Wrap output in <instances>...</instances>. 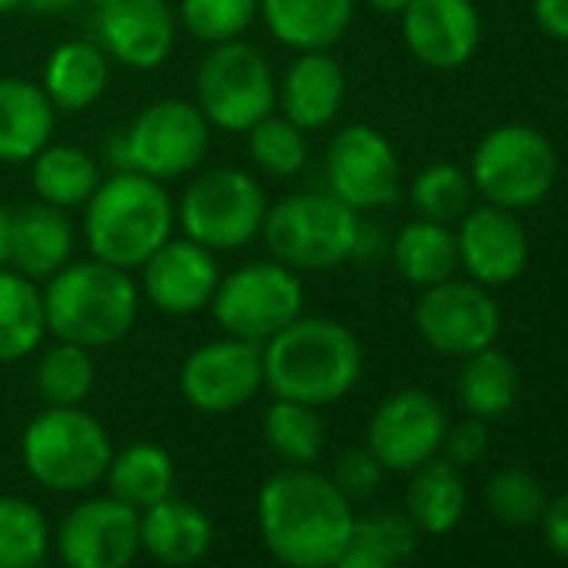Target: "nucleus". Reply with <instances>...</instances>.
I'll return each mask as SVG.
<instances>
[{"instance_id":"nucleus-21","label":"nucleus","mask_w":568,"mask_h":568,"mask_svg":"<svg viewBox=\"0 0 568 568\" xmlns=\"http://www.w3.org/2000/svg\"><path fill=\"white\" fill-rule=\"evenodd\" d=\"M348 94L345 68L328 51H302L277 81V108L305 134L328 128Z\"/></svg>"},{"instance_id":"nucleus-4","label":"nucleus","mask_w":568,"mask_h":568,"mask_svg":"<svg viewBox=\"0 0 568 568\" xmlns=\"http://www.w3.org/2000/svg\"><path fill=\"white\" fill-rule=\"evenodd\" d=\"M178 207L161 181L138 171L101 178L84 204V237L98 261L138 271L174 231Z\"/></svg>"},{"instance_id":"nucleus-32","label":"nucleus","mask_w":568,"mask_h":568,"mask_svg":"<svg viewBox=\"0 0 568 568\" xmlns=\"http://www.w3.org/2000/svg\"><path fill=\"white\" fill-rule=\"evenodd\" d=\"M518 398V368L495 345L465 358L458 372V402L471 418H498Z\"/></svg>"},{"instance_id":"nucleus-27","label":"nucleus","mask_w":568,"mask_h":568,"mask_svg":"<svg viewBox=\"0 0 568 568\" xmlns=\"http://www.w3.org/2000/svg\"><path fill=\"white\" fill-rule=\"evenodd\" d=\"M48 335L44 292L14 267H0V365L28 358Z\"/></svg>"},{"instance_id":"nucleus-42","label":"nucleus","mask_w":568,"mask_h":568,"mask_svg":"<svg viewBox=\"0 0 568 568\" xmlns=\"http://www.w3.org/2000/svg\"><path fill=\"white\" fill-rule=\"evenodd\" d=\"M442 448H445V462H452L455 468L475 465V462L488 452V428H485V422L468 415L465 422L448 425Z\"/></svg>"},{"instance_id":"nucleus-43","label":"nucleus","mask_w":568,"mask_h":568,"mask_svg":"<svg viewBox=\"0 0 568 568\" xmlns=\"http://www.w3.org/2000/svg\"><path fill=\"white\" fill-rule=\"evenodd\" d=\"M541 528H545V541H548V548H551L555 555L568 558V491L545 505Z\"/></svg>"},{"instance_id":"nucleus-48","label":"nucleus","mask_w":568,"mask_h":568,"mask_svg":"<svg viewBox=\"0 0 568 568\" xmlns=\"http://www.w3.org/2000/svg\"><path fill=\"white\" fill-rule=\"evenodd\" d=\"M362 4H368L378 14H402L412 4V0H362Z\"/></svg>"},{"instance_id":"nucleus-36","label":"nucleus","mask_w":568,"mask_h":568,"mask_svg":"<svg viewBox=\"0 0 568 568\" xmlns=\"http://www.w3.org/2000/svg\"><path fill=\"white\" fill-rule=\"evenodd\" d=\"M247 134V154L267 178H295L308 164V138L284 114H267Z\"/></svg>"},{"instance_id":"nucleus-45","label":"nucleus","mask_w":568,"mask_h":568,"mask_svg":"<svg viewBox=\"0 0 568 568\" xmlns=\"http://www.w3.org/2000/svg\"><path fill=\"white\" fill-rule=\"evenodd\" d=\"M332 568H398V561L385 558L382 551H375V548H368V545L352 541V545L332 561Z\"/></svg>"},{"instance_id":"nucleus-17","label":"nucleus","mask_w":568,"mask_h":568,"mask_svg":"<svg viewBox=\"0 0 568 568\" xmlns=\"http://www.w3.org/2000/svg\"><path fill=\"white\" fill-rule=\"evenodd\" d=\"M221 281L217 254L191 237H168L141 264V298L171 318L197 315L211 305Z\"/></svg>"},{"instance_id":"nucleus-18","label":"nucleus","mask_w":568,"mask_h":568,"mask_svg":"<svg viewBox=\"0 0 568 568\" xmlns=\"http://www.w3.org/2000/svg\"><path fill=\"white\" fill-rule=\"evenodd\" d=\"M94 8L98 41L111 61L131 71H154L171 58L178 18L168 0H101Z\"/></svg>"},{"instance_id":"nucleus-11","label":"nucleus","mask_w":568,"mask_h":568,"mask_svg":"<svg viewBox=\"0 0 568 568\" xmlns=\"http://www.w3.org/2000/svg\"><path fill=\"white\" fill-rule=\"evenodd\" d=\"M194 104L211 128L244 134L277 108V78L271 71V61L244 38L211 44L197 68Z\"/></svg>"},{"instance_id":"nucleus-14","label":"nucleus","mask_w":568,"mask_h":568,"mask_svg":"<svg viewBox=\"0 0 568 568\" xmlns=\"http://www.w3.org/2000/svg\"><path fill=\"white\" fill-rule=\"evenodd\" d=\"M178 385L191 408L207 415H227L247 405L264 385L261 345L231 335L214 338L184 358Z\"/></svg>"},{"instance_id":"nucleus-15","label":"nucleus","mask_w":568,"mask_h":568,"mask_svg":"<svg viewBox=\"0 0 568 568\" xmlns=\"http://www.w3.org/2000/svg\"><path fill=\"white\" fill-rule=\"evenodd\" d=\"M448 415L442 402L422 388L388 395L368 422V452L385 471H415L442 452Z\"/></svg>"},{"instance_id":"nucleus-22","label":"nucleus","mask_w":568,"mask_h":568,"mask_svg":"<svg viewBox=\"0 0 568 568\" xmlns=\"http://www.w3.org/2000/svg\"><path fill=\"white\" fill-rule=\"evenodd\" d=\"M358 0H257L271 38L295 54L332 51L352 28Z\"/></svg>"},{"instance_id":"nucleus-23","label":"nucleus","mask_w":568,"mask_h":568,"mask_svg":"<svg viewBox=\"0 0 568 568\" xmlns=\"http://www.w3.org/2000/svg\"><path fill=\"white\" fill-rule=\"evenodd\" d=\"M74 254V224L68 211L44 201L14 211L11 221V267L31 281L54 277Z\"/></svg>"},{"instance_id":"nucleus-40","label":"nucleus","mask_w":568,"mask_h":568,"mask_svg":"<svg viewBox=\"0 0 568 568\" xmlns=\"http://www.w3.org/2000/svg\"><path fill=\"white\" fill-rule=\"evenodd\" d=\"M358 545H368L375 551H382L392 561H405L415 551L418 541V528L405 511L395 508H375L362 518H355V538Z\"/></svg>"},{"instance_id":"nucleus-8","label":"nucleus","mask_w":568,"mask_h":568,"mask_svg":"<svg viewBox=\"0 0 568 568\" xmlns=\"http://www.w3.org/2000/svg\"><path fill=\"white\" fill-rule=\"evenodd\" d=\"M207 308L224 335L264 345L305 312V284L298 271L274 257L247 261L221 274Z\"/></svg>"},{"instance_id":"nucleus-26","label":"nucleus","mask_w":568,"mask_h":568,"mask_svg":"<svg viewBox=\"0 0 568 568\" xmlns=\"http://www.w3.org/2000/svg\"><path fill=\"white\" fill-rule=\"evenodd\" d=\"M211 541H214L211 518L174 495L144 508L141 515V548L164 565H191L204 558Z\"/></svg>"},{"instance_id":"nucleus-49","label":"nucleus","mask_w":568,"mask_h":568,"mask_svg":"<svg viewBox=\"0 0 568 568\" xmlns=\"http://www.w3.org/2000/svg\"><path fill=\"white\" fill-rule=\"evenodd\" d=\"M21 8H28V0H0V14H14Z\"/></svg>"},{"instance_id":"nucleus-44","label":"nucleus","mask_w":568,"mask_h":568,"mask_svg":"<svg viewBox=\"0 0 568 568\" xmlns=\"http://www.w3.org/2000/svg\"><path fill=\"white\" fill-rule=\"evenodd\" d=\"M531 11H535V24L548 38L568 44V0H535Z\"/></svg>"},{"instance_id":"nucleus-9","label":"nucleus","mask_w":568,"mask_h":568,"mask_svg":"<svg viewBox=\"0 0 568 568\" xmlns=\"http://www.w3.org/2000/svg\"><path fill=\"white\" fill-rule=\"evenodd\" d=\"M267 194L257 178L241 168L201 171L178 201V224L184 237L221 254L261 237L267 217Z\"/></svg>"},{"instance_id":"nucleus-24","label":"nucleus","mask_w":568,"mask_h":568,"mask_svg":"<svg viewBox=\"0 0 568 568\" xmlns=\"http://www.w3.org/2000/svg\"><path fill=\"white\" fill-rule=\"evenodd\" d=\"M58 111L41 84L0 78V164L34 161L54 138Z\"/></svg>"},{"instance_id":"nucleus-29","label":"nucleus","mask_w":568,"mask_h":568,"mask_svg":"<svg viewBox=\"0 0 568 568\" xmlns=\"http://www.w3.org/2000/svg\"><path fill=\"white\" fill-rule=\"evenodd\" d=\"M31 184L38 191V201L71 211L84 207L88 197L101 184V164L91 151L78 144H48L31 161Z\"/></svg>"},{"instance_id":"nucleus-16","label":"nucleus","mask_w":568,"mask_h":568,"mask_svg":"<svg viewBox=\"0 0 568 568\" xmlns=\"http://www.w3.org/2000/svg\"><path fill=\"white\" fill-rule=\"evenodd\" d=\"M141 548V515L118 498H91L68 511L58 551L68 568H128Z\"/></svg>"},{"instance_id":"nucleus-34","label":"nucleus","mask_w":568,"mask_h":568,"mask_svg":"<svg viewBox=\"0 0 568 568\" xmlns=\"http://www.w3.org/2000/svg\"><path fill=\"white\" fill-rule=\"evenodd\" d=\"M94 358L88 348L71 342H54L44 348L34 368L38 395L48 408H78L94 388Z\"/></svg>"},{"instance_id":"nucleus-6","label":"nucleus","mask_w":568,"mask_h":568,"mask_svg":"<svg viewBox=\"0 0 568 568\" xmlns=\"http://www.w3.org/2000/svg\"><path fill=\"white\" fill-rule=\"evenodd\" d=\"M211 148V124L194 101L164 98L148 104L111 141L114 171H138L154 181L194 174Z\"/></svg>"},{"instance_id":"nucleus-13","label":"nucleus","mask_w":568,"mask_h":568,"mask_svg":"<svg viewBox=\"0 0 568 568\" xmlns=\"http://www.w3.org/2000/svg\"><path fill=\"white\" fill-rule=\"evenodd\" d=\"M325 178L328 191L358 214L392 207L402 197L398 154L392 141L368 124H348L332 138L325 154Z\"/></svg>"},{"instance_id":"nucleus-33","label":"nucleus","mask_w":568,"mask_h":568,"mask_svg":"<svg viewBox=\"0 0 568 568\" xmlns=\"http://www.w3.org/2000/svg\"><path fill=\"white\" fill-rule=\"evenodd\" d=\"M261 435L267 448L295 468H308L325 448V422L315 405L274 398L261 418Z\"/></svg>"},{"instance_id":"nucleus-19","label":"nucleus","mask_w":568,"mask_h":568,"mask_svg":"<svg viewBox=\"0 0 568 568\" xmlns=\"http://www.w3.org/2000/svg\"><path fill=\"white\" fill-rule=\"evenodd\" d=\"M458 267L481 288H501L511 284L528 264V234L515 211L481 204L468 207L458 217Z\"/></svg>"},{"instance_id":"nucleus-47","label":"nucleus","mask_w":568,"mask_h":568,"mask_svg":"<svg viewBox=\"0 0 568 568\" xmlns=\"http://www.w3.org/2000/svg\"><path fill=\"white\" fill-rule=\"evenodd\" d=\"M84 0H28V8H34L38 14H68Z\"/></svg>"},{"instance_id":"nucleus-39","label":"nucleus","mask_w":568,"mask_h":568,"mask_svg":"<svg viewBox=\"0 0 568 568\" xmlns=\"http://www.w3.org/2000/svg\"><path fill=\"white\" fill-rule=\"evenodd\" d=\"M485 501H488V511L498 521H505L511 528H521V525L541 521L548 495H545L541 481L531 471L505 468V471L491 475V481L485 488Z\"/></svg>"},{"instance_id":"nucleus-30","label":"nucleus","mask_w":568,"mask_h":568,"mask_svg":"<svg viewBox=\"0 0 568 568\" xmlns=\"http://www.w3.org/2000/svg\"><path fill=\"white\" fill-rule=\"evenodd\" d=\"M111 498L131 505L134 511H144L174 491V462L171 455L154 442H134L111 455V465L104 471Z\"/></svg>"},{"instance_id":"nucleus-46","label":"nucleus","mask_w":568,"mask_h":568,"mask_svg":"<svg viewBox=\"0 0 568 568\" xmlns=\"http://www.w3.org/2000/svg\"><path fill=\"white\" fill-rule=\"evenodd\" d=\"M11 221L14 211L0 204V267H11Z\"/></svg>"},{"instance_id":"nucleus-3","label":"nucleus","mask_w":568,"mask_h":568,"mask_svg":"<svg viewBox=\"0 0 568 568\" xmlns=\"http://www.w3.org/2000/svg\"><path fill=\"white\" fill-rule=\"evenodd\" d=\"M141 312V288L131 271L108 261H68L44 288L48 332L88 352L111 348L131 335Z\"/></svg>"},{"instance_id":"nucleus-37","label":"nucleus","mask_w":568,"mask_h":568,"mask_svg":"<svg viewBox=\"0 0 568 568\" xmlns=\"http://www.w3.org/2000/svg\"><path fill=\"white\" fill-rule=\"evenodd\" d=\"M471 194H475V184H471L468 171H462L452 161L428 164L425 171H418V178L408 187V197H412L415 211L422 217L442 221V224L458 221L471 207Z\"/></svg>"},{"instance_id":"nucleus-10","label":"nucleus","mask_w":568,"mask_h":568,"mask_svg":"<svg viewBox=\"0 0 568 568\" xmlns=\"http://www.w3.org/2000/svg\"><path fill=\"white\" fill-rule=\"evenodd\" d=\"M468 178L485 204L525 211L551 191L558 178V154L541 131L501 124L478 141Z\"/></svg>"},{"instance_id":"nucleus-1","label":"nucleus","mask_w":568,"mask_h":568,"mask_svg":"<svg viewBox=\"0 0 568 568\" xmlns=\"http://www.w3.org/2000/svg\"><path fill=\"white\" fill-rule=\"evenodd\" d=\"M257 528L288 568H332L355 538V511L332 478L288 465L261 485Z\"/></svg>"},{"instance_id":"nucleus-50","label":"nucleus","mask_w":568,"mask_h":568,"mask_svg":"<svg viewBox=\"0 0 568 568\" xmlns=\"http://www.w3.org/2000/svg\"><path fill=\"white\" fill-rule=\"evenodd\" d=\"M91 4H101V0H91Z\"/></svg>"},{"instance_id":"nucleus-41","label":"nucleus","mask_w":568,"mask_h":568,"mask_svg":"<svg viewBox=\"0 0 568 568\" xmlns=\"http://www.w3.org/2000/svg\"><path fill=\"white\" fill-rule=\"evenodd\" d=\"M382 475H385V465L368 448H352L338 458L332 481L348 501H355V498H372L382 485Z\"/></svg>"},{"instance_id":"nucleus-20","label":"nucleus","mask_w":568,"mask_h":568,"mask_svg":"<svg viewBox=\"0 0 568 568\" xmlns=\"http://www.w3.org/2000/svg\"><path fill=\"white\" fill-rule=\"evenodd\" d=\"M408 51L435 71L468 64L481 44V18L471 0H412L402 11Z\"/></svg>"},{"instance_id":"nucleus-5","label":"nucleus","mask_w":568,"mask_h":568,"mask_svg":"<svg viewBox=\"0 0 568 568\" xmlns=\"http://www.w3.org/2000/svg\"><path fill=\"white\" fill-rule=\"evenodd\" d=\"M362 214L332 191H298L267 207L261 237L292 271H332L358 254Z\"/></svg>"},{"instance_id":"nucleus-35","label":"nucleus","mask_w":568,"mask_h":568,"mask_svg":"<svg viewBox=\"0 0 568 568\" xmlns=\"http://www.w3.org/2000/svg\"><path fill=\"white\" fill-rule=\"evenodd\" d=\"M51 528L38 505L0 495V568H38L48 558Z\"/></svg>"},{"instance_id":"nucleus-7","label":"nucleus","mask_w":568,"mask_h":568,"mask_svg":"<svg viewBox=\"0 0 568 568\" xmlns=\"http://www.w3.org/2000/svg\"><path fill=\"white\" fill-rule=\"evenodd\" d=\"M28 471L54 491H84L104 478L111 465V435L78 408H44L21 438Z\"/></svg>"},{"instance_id":"nucleus-38","label":"nucleus","mask_w":568,"mask_h":568,"mask_svg":"<svg viewBox=\"0 0 568 568\" xmlns=\"http://www.w3.org/2000/svg\"><path fill=\"white\" fill-rule=\"evenodd\" d=\"M257 18V0H181V28L204 44L241 41Z\"/></svg>"},{"instance_id":"nucleus-12","label":"nucleus","mask_w":568,"mask_h":568,"mask_svg":"<svg viewBox=\"0 0 568 568\" xmlns=\"http://www.w3.org/2000/svg\"><path fill=\"white\" fill-rule=\"evenodd\" d=\"M415 328L432 352L468 358L495 345L501 332V312L495 298L471 277H448L442 284H432V288H422V298L415 305Z\"/></svg>"},{"instance_id":"nucleus-25","label":"nucleus","mask_w":568,"mask_h":568,"mask_svg":"<svg viewBox=\"0 0 568 568\" xmlns=\"http://www.w3.org/2000/svg\"><path fill=\"white\" fill-rule=\"evenodd\" d=\"M111 84V58L101 44L64 41L51 51L44 64V94L58 114H81L94 108Z\"/></svg>"},{"instance_id":"nucleus-2","label":"nucleus","mask_w":568,"mask_h":568,"mask_svg":"<svg viewBox=\"0 0 568 568\" xmlns=\"http://www.w3.org/2000/svg\"><path fill=\"white\" fill-rule=\"evenodd\" d=\"M264 385L274 398L302 405H332L345 398L365 368V352L355 332L335 318L298 315L288 328L261 345Z\"/></svg>"},{"instance_id":"nucleus-28","label":"nucleus","mask_w":568,"mask_h":568,"mask_svg":"<svg viewBox=\"0 0 568 568\" xmlns=\"http://www.w3.org/2000/svg\"><path fill=\"white\" fill-rule=\"evenodd\" d=\"M392 261L395 271L418 288H432L458 271V237L448 224L442 221H408L395 241H392Z\"/></svg>"},{"instance_id":"nucleus-31","label":"nucleus","mask_w":568,"mask_h":568,"mask_svg":"<svg viewBox=\"0 0 568 568\" xmlns=\"http://www.w3.org/2000/svg\"><path fill=\"white\" fill-rule=\"evenodd\" d=\"M465 481L458 468L445 458H428L415 468L405 495V515L415 521L418 531L445 535L465 515Z\"/></svg>"}]
</instances>
